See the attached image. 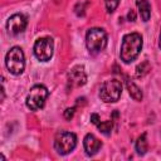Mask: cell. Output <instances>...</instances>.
Segmentation results:
<instances>
[{"label":"cell","mask_w":161,"mask_h":161,"mask_svg":"<svg viewBox=\"0 0 161 161\" xmlns=\"http://www.w3.org/2000/svg\"><path fill=\"white\" fill-rule=\"evenodd\" d=\"M158 47H160V49H161V33H160V40H158Z\"/></svg>","instance_id":"obj_20"},{"label":"cell","mask_w":161,"mask_h":161,"mask_svg":"<svg viewBox=\"0 0 161 161\" xmlns=\"http://www.w3.org/2000/svg\"><path fill=\"white\" fill-rule=\"evenodd\" d=\"M122 94V83L118 79H108L99 88V98L106 103H114Z\"/></svg>","instance_id":"obj_5"},{"label":"cell","mask_w":161,"mask_h":161,"mask_svg":"<svg viewBox=\"0 0 161 161\" xmlns=\"http://www.w3.org/2000/svg\"><path fill=\"white\" fill-rule=\"evenodd\" d=\"M107 33L102 28H91L86 35V45L89 53L97 54L107 47Z\"/></svg>","instance_id":"obj_2"},{"label":"cell","mask_w":161,"mask_h":161,"mask_svg":"<svg viewBox=\"0 0 161 161\" xmlns=\"http://www.w3.org/2000/svg\"><path fill=\"white\" fill-rule=\"evenodd\" d=\"M34 55L40 62H47L52 58L53 50H54V42L50 36H43L39 38L34 43Z\"/></svg>","instance_id":"obj_7"},{"label":"cell","mask_w":161,"mask_h":161,"mask_svg":"<svg viewBox=\"0 0 161 161\" xmlns=\"http://www.w3.org/2000/svg\"><path fill=\"white\" fill-rule=\"evenodd\" d=\"M28 25V18L21 14V13H16L13 14L8 20H6V29L10 34H20L25 30Z\"/></svg>","instance_id":"obj_8"},{"label":"cell","mask_w":161,"mask_h":161,"mask_svg":"<svg viewBox=\"0 0 161 161\" xmlns=\"http://www.w3.org/2000/svg\"><path fill=\"white\" fill-rule=\"evenodd\" d=\"M83 146H84L86 153H87L88 156H93V155H96V153L99 151V148H101V146H102V142H101L94 135L87 133V135L84 136V138H83Z\"/></svg>","instance_id":"obj_10"},{"label":"cell","mask_w":161,"mask_h":161,"mask_svg":"<svg viewBox=\"0 0 161 161\" xmlns=\"http://www.w3.org/2000/svg\"><path fill=\"white\" fill-rule=\"evenodd\" d=\"M127 18H128L130 21H135V19H136V14H135V11L131 10V11L127 14Z\"/></svg>","instance_id":"obj_19"},{"label":"cell","mask_w":161,"mask_h":161,"mask_svg":"<svg viewBox=\"0 0 161 161\" xmlns=\"http://www.w3.org/2000/svg\"><path fill=\"white\" fill-rule=\"evenodd\" d=\"M104 3H106V9H107V11H108V13H113V11L117 9V6H118L119 0H106Z\"/></svg>","instance_id":"obj_16"},{"label":"cell","mask_w":161,"mask_h":161,"mask_svg":"<svg viewBox=\"0 0 161 161\" xmlns=\"http://www.w3.org/2000/svg\"><path fill=\"white\" fill-rule=\"evenodd\" d=\"M48 96H49V92L45 86L35 84L30 88V91L25 98V104L30 111H38L44 107Z\"/></svg>","instance_id":"obj_4"},{"label":"cell","mask_w":161,"mask_h":161,"mask_svg":"<svg viewBox=\"0 0 161 161\" xmlns=\"http://www.w3.org/2000/svg\"><path fill=\"white\" fill-rule=\"evenodd\" d=\"M135 147H136V151H137V153H138V155H141V156H142V155H145V153L147 152L148 145H147L146 133H142V135H141V136L137 138Z\"/></svg>","instance_id":"obj_13"},{"label":"cell","mask_w":161,"mask_h":161,"mask_svg":"<svg viewBox=\"0 0 161 161\" xmlns=\"http://www.w3.org/2000/svg\"><path fill=\"white\" fill-rule=\"evenodd\" d=\"M74 113H75V108H74V107L67 108V109L64 111V118H65V119H72L73 116H74Z\"/></svg>","instance_id":"obj_17"},{"label":"cell","mask_w":161,"mask_h":161,"mask_svg":"<svg viewBox=\"0 0 161 161\" xmlns=\"http://www.w3.org/2000/svg\"><path fill=\"white\" fill-rule=\"evenodd\" d=\"M142 49V36L138 33H130L126 34L122 39L119 57L126 64L132 63Z\"/></svg>","instance_id":"obj_1"},{"label":"cell","mask_w":161,"mask_h":161,"mask_svg":"<svg viewBox=\"0 0 161 161\" xmlns=\"http://www.w3.org/2000/svg\"><path fill=\"white\" fill-rule=\"evenodd\" d=\"M136 4L138 8V13H140L141 19L143 21H148L150 16H151V5H150L148 0H137Z\"/></svg>","instance_id":"obj_11"},{"label":"cell","mask_w":161,"mask_h":161,"mask_svg":"<svg viewBox=\"0 0 161 161\" xmlns=\"http://www.w3.org/2000/svg\"><path fill=\"white\" fill-rule=\"evenodd\" d=\"M77 146V136L73 132L60 131L54 138V148L59 155L70 153Z\"/></svg>","instance_id":"obj_6"},{"label":"cell","mask_w":161,"mask_h":161,"mask_svg":"<svg viewBox=\"0 0 161 161\" xmlns=\"http://www.w3.org/2000/svg\"><path fill=\"white\" fill-rule=\"evenodd\" d=\"M127 89H128V93H130V96L135 99V101H137V102H140L141 99H142V92H141V89L132 82V80H127Z\"/></svg>","instance_id":"obj_12"},{"label":"cell","mask_w":161,"mask_h":161,"mask_svg":"<svg viewBox=\"0 0 161 161\" xmlns=\"http://www.w3.org/2000/svg\"><path fill=\"white\" fill-rule=\"evenodd\" d=\"M97 127H98V130H99L102 133L109 135V133H111V130H112V127H113V121H112V119H108V121H104V122H99V123L97 125Z\"/></svg>","instance_id":"obj_15"},{"label":"cell","mask_w":161,"mask_h":161,"mask_svg":"<svg viewBox=\"0 0 161 161\" xmlns=\"http://www.w3.org/2000/svg\"><path fill=\"white\" fill-rule=\"evenodd\" d=\"M91 122L97 126V125L101 122V121H99V116H98L97 113H92V114H91Z\"/></svg>","instance_id":"obj_18"},{"label":"cell","mask_w":161,"mask_h":161,"mask_svg":"<svg viewBox=\"0 0 161 161\" xmlns=\"http://www.w3.org/2000/svg\"><path fill=\"white\" fill-rule=\"evenodd\" d=\"M5 65H6L8 70L14 75H19L23 73V70L25 68V57H24V52L20 47H13L6 53Z\"/></svg>","instance_id":"obj_3"},{"label":"cell","mask_w":161,"mask_h":161,"mask_svg":"<svg viewBox=\"0 0 161 161\" xmlns=\"http://www.w3.org/2000/svg\"><path fill=\"white\" fill-rule=\"evenodd\" d=\"M148 70H150V63L147 60H145V62H142L141 64L137 65V68H136V75L138 78H141V77L146 75L148 73Z\"/></svg>","instance_id":"obj_14"},{"label":"cell","mask_w":161,"mask_h":161,"mask_svg":"<svg viewBox=\"0 0 161 161\" xmlns=\"http://www.w3.org/2000/svg\"><path fill=\"white\" fill-rule=\"evenodd\" d=\"M87 82V74L83 65H75L70 69L68 74V83L70 87H80L86 84Z\"/></svg>","instance_id":"obj_9"}]
</instances>
